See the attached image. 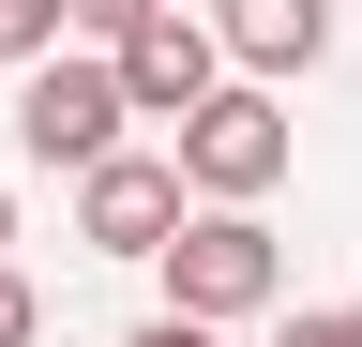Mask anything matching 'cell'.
Masks as SVG:
<instances>
[{
    "label": "cell",
    "instance_id": "obj_3",
    "mask_svg": "<svg viewBox=\"0 0 362 347\" xmlns=\"http://www.w3.org/2000/svg\"><path fill=\"white\" fill-rule=\"evenodd\" d=\"M287 151H302V136H287V106L226 76V91L181 121V196H197V211H257L272 182H287Z\"/></svg>",
    "mask_w": 362,
    "mask_h": 347
},
{
    "label": "cell",
    "instance_id": "obj_9",
    "mask_svg": "<svg viewBox=\"0 0 362 347\" xmlns=\"http://www.w3.org/2000/svg\"><path fill=\"white\" fill-rule=\"evenodd\" d=\"M272 347H347V302H332V317H287V332H272Z\"/></svg>",
    "mask_w": 362,
    "mask_h": 347
},
{
    "label": "cell",
    "instance_id": "obj_8",
    "mask_svg": "<svg viewBox=\"0 0 362 347\" xmlns=\"http://www.w3.org/2000/svg\"><path fill=\"white\" fill-rule=\"evenodd\" d=\"M30 332H45V287L16 272V257H0V347H30Z\"/></svg>",
    "mask_w": 362,
    "mask_h": 347
},
{
    "label": "cell",
    "instance_id": "obj_12",
    "mask_svg": "<svg viewBox=\"0 0 362 347\" xmlns=\"http://www.w3.org/2000/svg\"><path fill=\"white\" fill-rule=\"evenodd\" d=\"M347 347H362V302H347Z\"/></svg>",
    "mask_w": 362,
    "mask_h": 347
},
{
    "label": "cell",
    "instance_id": "obj_6",
    "mask_svg": "<svg viewBox=\"0 0 362 347\" xmlns=\"http://www.w3.org/2000/svg\"><path fill=\"white\" fill-rule=\"evenodd\" d=\"M211 30H226V76H242V91L332 61V16H317V0H242V16H211Z\"/></svg>",
    "mask_w": 362,
    "mask_h": 347
},
{
    "label": "cell",
    "instance_id": "obj_11",
    "mask_svg": "<svg viewBox=\"0 0 362 347\" xmlns=\"http://www.w3.org/2000/svg\"><path fill=\"white\" fill-rule=\"evenodd\" d=\"M0 257H16V196H0Z\"/></svg>",
    "mask_w": 362,
    "mask_h": 347
},
{
    "label": "cell",
    "instance_id": "obj_1",
    "mask_svg": "<svg viewBox=\"0 0 362 347\" xmlns=\"http://www.w3.org/2000/svg\"><path fill=\"white\" fill-rule=\"evenodd\" d=\"M90 46H106V76H121L136 121H197L226 91V30L181 16V0H90Z\"/></svg>",
    "mask_w": 362,
    "mask_h": 347
},
{
    "label": "cell",
    "instance_id": "obj_5",
    "mask_svg": "<svg viewBox=\"0 0 362 347\" xmlns=\"http://www.w3.org/2000/svg\"><path fill=\"white\" fill-rule=\"evenodd\" d=\"M197 227V196H181V151H106L76 182V242L90 257H136V272H151V257Z\"/></svg>",
    "mask_w": 362,
    "mask_h": 347
},
{
    "label": "cell",
    "instance_id": "obj_10",
    "mask_svg": "<svg viewBox=\"0 0 362 347\" xmlns=\"http://www.w3.org/2000/svg\"><path fill=\"white\" fill-rule=\"evenodd\" d=\"M121 347H226V332H181V317H136Z\"/></svg>",
    "mask_w": 362,
    "mask_h": 347
},
{
    "label": "cell",
    "instance_id": "obj_7",
    "mask_svg": "<svg viewBox=\"0 0 362 347\" xmlns=\"http://www.w3.org/2000/svg\"><path fill=\"white\" fill-rule=\"evenodd\" d=\"M0 61H16V76L61 61V0H0Z\"/></svg>",
    "mask_w": 362,
    "mask_h": 347
},
{
    "label": "cell",
    "instance_id": "obj_4",
    "mask_svg": "<svg viewBox=\"0 0 362 347\" xmlns=\"http://www.w3.org/2000/svg\"><path fill=\"white\" fill-rule=\"evenodd\" d=\"M121 76H106V46H61V61H45V76H16V151L30 166H76V182H90V166H106L121 151Z\"/></svg>",
    "mask_w": 362,
    "mask_h": 347
},
{
    "label": "cell",
    "instance_id": "obj_2",
    "mask_svg": "<svg viewBox=\"0 0 362 347\" xmlns=\"http://www.w3.org/2000/svg\"><path fill=\"white\" fill-rule=\"evenodd\" d=\"M151 272H166V317H181V332H242V317L287 302V242H272L257 211H197Z\"/></svg>",
    "mask_w": 362,
    "mask_h": 347
}]
</instances>
